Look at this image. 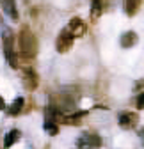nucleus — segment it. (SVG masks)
Wrapping results in <instances>:
<instances>
[{
	"instance_id": "nucleus-2",
	"label": "nucleus",
	"mask_w": 144,
	"mask_h": 149,
	"mask_svg": "<svg viewBox=\"0 0 144 149\" xmlns=\"http://www.w3.org/2000/svg\"><path fill=\"white\" fill-rule=\"evenodd\" d=\"M4 55H6V61L9 62V66L13 69L18 68V57H16V52H14V37L11 32H6L4 36Z\"/></svg>"
},
{
	"instance_id": "nucleus-9",
	"label": "nucleus",
	"mask_w": 144,
	"mask_h": 149,
	"mask_svg": "<svg viewBox=\"0 0 144 149\" xmlns=\"http://www.w3.org/2000/svg\"><path fill=\"white\" fill-rule=\"evenodd\" d=\"M135 43H137V34H135L134 30L124 32V34L121 36V46H123V48H130V46H134Z\"/></svg>"
},
{
	"instance_id": "nucleus-12",
	"label": "nucleus",
	"mask_w": 144,
	"mask_h": 149,
	"mask_svg": "<svg viewBox=\"0 0 144 149\" xmlns=\"http://www.w3.org/2000/svg\"><path fill=\"white\" fill-rule=\"evenodd\" d=\"M18 139H20V132H18V130H11V132L6 135V139H4V146L6 147H11Z\"/></svg>"
},
{
	"instance_id": "nucleus-8",
	"label": "nucleus",
	"mask_w": 144,
	"mask_h": 149,
	"mask_svg": "<svg viewBox=\"0 0 144 149\" xmlns=\"http://www.w3.org/2000/svg\"><path fill=\"white\" fill-rule=\"evenodd\" d=\"M0 4H2V11L11 18V20H18V11H16L14 0H0Z\"/></svg>"
},
{
	"instance_id": "nucleus-4",
	"label": "nucleus",
	"mask_w": 144,
	"mask_h": 149,
	"mask_svg": "<svg viewBox=\"0 0 144 149\" xmlns=\"http://www.w3.org/2000/svg\"><path fill=\"white\" fill-rule=\"evenodd\" d=\"M77 146L78 147H100L101 146V139L94 133H84L78 137L77 140Z\"/></svg>"
},
{
	"instance_id": "nucleus-5",
	"label": "nucleus",
	"mask_w": 144,
	"mask_h": 149,
	"mask_svg": "<svg viewBox=\"0 0 144 149\" xmlns=\"http://www.w3.org/2000/svg\"><path fill=\"white\" fill-rule=\"evenodd\" d=\"M137 124V116L130 114V112H121L119 114V126L124 130H130Z\"/></svg>"
},
{
	"instance_id": "nucleus-3",
	"label": "nucleus",
	"mask_w": 144,
	"mask_h": 149,
	"mask_svg": "<svg viewBox=\"0 0 144 149\" xmlns=\"http://www.w3.org/2000/svg\"><path fill=\"white\" fill-rule=\"evenodd\" d=\"M73 43H75V36L71 34L68 29H64V30L57 36L55 48H57V52H59V53H66L71 46H73Z\"/></svg>"
},
{
	"instance_id": "nucleus-15",
	"label": "nucleus",
	"mask_w": 144,
	"mask_h": 149,
	"mask_svg": "<svg viewBox=\"0 0 144 149\" xmlns=\"http://www.w3.org/2000/svg\"><path fill=\"white\" fill-rule=\"evenodd\" d=\"M4 108H6V101L0 98V110H4Z\"/></svg>"
},
{
	"instance_id": "nucleus-1",
	"label": "nucleus",
	"mask_w": 144,
	"mask_h": 149,
	"mask_svg": "<svg viewBox=\"0 0 144 149\" xmlns=\"http://www.w3.org/2000/svg\"><path fill=\"white\" fill-rule=\"evenodd\" d=\"M18 46L23 57H34L36 52H38V41H36L34 34L29 29H23L18 36Z\"/></svg>"
},
{
	"instance_id": "nucleus-14",
	"label": "nucleus",
	"mask_w": 144,
	"mask_h": 149,
	"mask_svg": "<svg viewBox=\"0 0 144 149\" xmlns=\"http://www.w3.org/2000/svg\"><path fill=\"white\" fill-rule=\"evenodd\" d=\"M135 105H137V108H139V110H142V108H144V91H142L141 94L137 96V101H135Z\"/></svg>"
},
{
	"instance_id": "nucleus-16",
	"label": "nucleus",
	"mask_w": 144,
	"mask_h": 149,
	"mask_svg": "<svg viewBox=\"0 0 144 149\" xmlns=\"http://www.w3.org/2000/svg\"><path fill=\"white\" fill-rule=\"evenodd\" d=\"M139 135H141V140H142V144H144V130H142V132H141Z\"/></svg>"
},
{
	"instance_id": "nucleus-7",
	"label": "nucleus",
	"mask_w": 144,
	"mask_h": 149,
	"mask_svg": "<svg viewBox=\"0 0 144 149\" xmlns=\"http://www.w3.org/2000/svg\"><path fill=\"white\" fill-rule=\"evenodd\" d=\"M23 85L27 89H36L38 87V74L34 73V69H30V68L23 69Z\"/></svg>"
},
{
	"instance_id": "nucleus-11",
	"label": "nucleus",
	"mask_w": 144,
	"mask_h": 149,
	"mask_svg": "<svg viewBox=\"0 0 144 149\" xmlns=\"http://www.w3.org/2000/svg\"><path fill=\"white\" fill-rule=\"evenodd\" d=\"M139 6H141V0H124V11H127V14H130V16H134L137 13Z\"/></svg>"
},
{
	"instance_id": "nucleus-13",
	"label": "nucleus",
	"mask_w": 144,
	"mask_h": 149,
	"mask_svg": "<svg viewBox=\"0 0 144 149\" xmlns=\"http://www.w3.org/2000/svg\"><path fill=\"white\" fill-rule=\"evenodd\" d=\"M103 11V2L101 0H91V14L93 18H98Z\"/></svg>"
},
{
	"instance_id": "nucleus-6",
	"label": "nucleus",
	"mask_w": 144,
	"mask_h": 149,
	"mask_svg": "<svg viewBox=\"0 0 144 149\" xmlns=\"http://www.w3.org/2000/svg\"><path fill=\"white\" fill-rule=\"evenodd\" d=\"M68 30L73 34L75 37H78V36L84 34V30H85V23L80 20V18H71L69 23H68Z\"/></svg>"
},
{
	"instance_id": "nucleus-10",
	"label": "nucleus",
	"mask_w": 144,
	"mask_h": 149,
	"mask_svg": "<svg viewBox=\"0 0 144 149\" xmlns=\"http://www.w3.org/2000/svg\"><path fill=\"white\" fill-rule=\"evenodd\" d=\"M23 98H16L13 103H11V107L7 108V112H9V116H18L22 112V108H23Z\"/></svg>"
}]
</instances>
